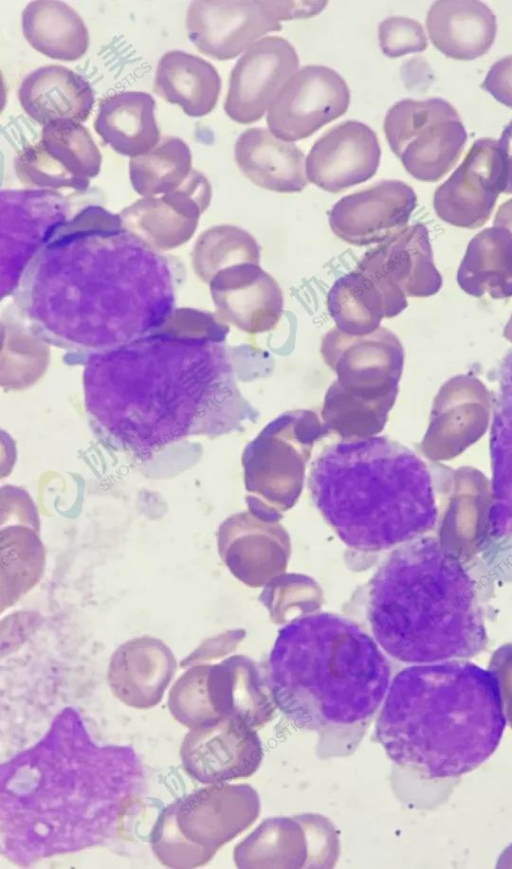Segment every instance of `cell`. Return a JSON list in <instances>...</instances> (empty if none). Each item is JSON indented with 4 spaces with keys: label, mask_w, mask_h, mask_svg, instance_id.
<instances>
[{
    "label": "cell",
    "mask_w": 512,
    "mask_h": 869,
    "mask_svg": "<svg viewBox=\"0 0 512 869\" xmlns=\"http://www.w3.org/2000/svg\"><path fill=\"white\" fill-rule=\"evenodd\" d=\"M192 154L179 137H166L156 147L129 161V177L134 190L153 197L179 188L191 174Z\"/></svg>",
    "instance_id": "obj_34"
},
{
    "label": "cell",
    "mask_w": 512,
    "mask_h": 869,
    "mask_svg": "<svg viewBox=\"0 0 512 869\" xmlns=\"http://www.w3.org/2000/svg\"><path fill=\"white\" fill-rule=\"evenodd\" d=\"M1 504V516L13 518L1 529V610L10 607L40 579L45 553L38 536L39 526L31 500L17 498ZM8 522V521H7Z\"/></svg>",
    "instance_id": "obj_25"
},
{
    "label": "cell",
    "mask_w": 512,
    "mask_h": 869,
    "mask_svg": "<svg viewBox=\"0 0 512 869\" xmlns=\"http://www.w3.org/2000/svg\"><path fill=\"white\" fill-rule=\"evenodd\" d=\"M469 295L494 299L512 296V230L504 225L482 230L471 239L457 272Z\"/></svg>",
    "instance_id": "obj_32"
},
{
    "label": "cell",
    "mask_w": 512,
    "mask_h": 869,
    "mask_svg": "<svg viewBox=\"0 0 512 869\" xmlns=\"http://www.w3.org/2000/svg\"><path fill=\"white\" fill-rule=\"evenodd\" d=\"M380 159L375 132L364 123L348 120L314 143L306 158V176L319 188L339 193L372 178Z\"/></svg>",
    "instance_id": "obj_21"
},
{
    "label": "cell",
    "mask_w": 512,
    "mask_h": 869,
    "mask_svg": "<svg viewBox=\"0 0 512 869\" xmlns=\"http://www.w3.org/2000/svg\"><path fill=\"white\" fill-rule=\"evenodd\" d=\"M234 158L251 182L267 190L300 192L309 182L304 153L266 128L253 127L242 132L235 143Z\"/></svg>",
    "instance_id": "obj_28"
},
{
    "label": "cell",
    "mask_w": 512,
    "mask_h": 869,
    "mask_svg": "<svg viewBox=\"0 0 512 869\" xmlns=\"http://www.w3.org/2000/svg\"><path fill=\"white\" fill-rule=\"evenodd\" d=\"M22 31L30 46L52 59L76 61L89 48V32L83 19L62 1L28 3L22 12Z\"/></svg>",
    "instance_id": "obj_33"
},
{
    "label": "cell",
    "mask_w": 512,
    "mask_h": 869,
    "mask_svg": "<svg viewBox=\"0 0 512 869\" xmlns=\"http://www.w3.org/2000/svg\"><path fill=\"white\" fill-rule=\"evenodd\" d=\"M506 723L490 669L456 660L414 664L391 680L375 739L396 766L428 780L445 779L484 763Z\"/></svg>",
    "instance_id": "obj_4"
},
{
    "label": "cell",
    "mask_w": 512,
    "mask_h": 869,
    "mask_svg": "<svg viewBox=\"0 0 512 869\" xmlns=\"http://www.w3.org/2000/svg\"><path fill=\"white\" fill-rule=\"evenodd\" d=\"M384 132L406 171L424 182L444 177L467 142L458 112L442 98L398 101L386 113Z\"/></svg>",
    "instance_id": "obj_11"
},
{
    "label": "cell",
    "mask_w": 512,
    "mask_h": 869,
    "mask_svg": "<svg viewBox=\"0 0 512 869\" xmlns=\"http://www.w3.org/2000/svg\"><path fill=\"white\" fill-rule=\"evenodd\" d=\"M350 104V90L333 69L304 66L279 91L270 105L266 121L280 140L293 142L342 116Z\"/></svg>",
    "instance_id": "obj_15"
},
{
    "label": "cell",
    "mask_w": 512,
    "mask_h": 869,
    "mask_svg": "<svg viewBox=\"0 0 512 869\" xmlns=\"http://www.w3.org/2000/svg\"><path fill=\"white\" fill-rule=\"evenodd\" d=\"M330 433L314 411L280 414L243 451L247 490L270 506L290 507L301 492L315 442Z\"/></svg>",
    "instance_id": "obj_9"
},
{
    "label": "cell",
    "mask_w": 512,
    "mask_h": 869,
    "mask_svg": "<svg viewBox=\"0 0 512 869\" xmlns=\"http://www.w3.org/2000/svg\"><path fill=\"white\" fill-rule=\"evenodd\" d=\"M407 305V298L357 266L339 277L327 295V308L336 327L353 336L376 331L384 318L397 316Z\"/></svg>",
    "instance_id": "obj_26"
},
{
    "label": "cell",
    "mask_w": 512,
    "mask_h": 869,
    "mask_svg": "<svg viewBox=\"0 0 512 869\" xmlns=\"http://www.w3.org/2000/svg\"><path fill=\"white\" fill-rule=\"evenodd\" d=\"M247 667L231 658L189 668L170 690L172 715L190 728L228 719L244 720L256 729L264 726L276 707Z\"/></svg>",
    "instance_id": "obj_10"
},
{
    "label": "cell",
    "mask_w": 512,
    "mask_h": 869,
    "mask_svg": "<svg viewBox=\"0 0 512 869\" xmlns=\"http://www.w3.org/2000/svg\"><path fill=\"white\" fill-rule=\"evenodd\" d=\"M426 27L433 45L457 60L487 53L497 33L495 14L477 0L436 1L427 13Z\"/></svg>",
    "instance_id": "obj_29"
},
{
    "label": "cell",
    "mask_w": 512,
    "mask_h": 869,
    "mask_svg": "<svg viewBox=\"0 0 512 869\" xmlns=\"http://www.w3.org/2000/svg\"><path fill=\"white\" fill-rule=\"evenodd\" d=\"M155 100L142 91L110 95L99 104L94 129L115 152L130 158L147 153L160 140Z\"/></svg>",
    "instance_id": "obj_30"
},
{
    "label": "cell",
    "mask_w": 512,
    "mask_h": 869,
    "mask_svg": "<svg viewBox=\"0 0 512 869\" xmlns=\"http://www.w3.org/2000/svg\"><path fill=\"white\" fill-rule=\"evenodd\" d=\"M382 52L389 58H397L424 51L428 46L423 26L406 17H389L378 27Z\"/></svg>",
    "instance_id": "obj_36"
},
{
    "label": "cell",
    "mask_w": 512,
    "mask_h": 869,
    "mask_svg": "<svg viewBox=\"0 0 512 869\" xmlns=\"http://www.w3.org/2000/svg\"><path fill=\"white\" fill-rule=\"evenodd\" d=\"M510 167L496 140L474 142L463 162L434 193L433 206L443 221L477 228L490 218L499 194L508 193Z\"/></svg>",
    "instance_id": "obj_14"
},
{
    "label": "cell",
    "mask_w": 512,
    "mask_h": 869,
    "mask_svg": "<svg viewBox=\"0 0 512 869\" xmlns=\"http://www.w3.org/2000/svg\"><path fill=\"white\" fill-rule=\"evenodd\" d=\"M507 329H508L509 332L512 334V317H511V319H510V321H509V323H508Z\"/></svg>",
    "instance_id": "obj_40"
},
{
    "label": "cell",
    "mask_w": 512,
    "mask_h": 869,
    "mask_svg": "<svg viewBox=\"0 0 512 869\" xmlns=\"http://www.w3.org/2000/svg\"><path fill=\"white\" fill-rule=\"evenodd\" d=\"M357 267L375 275L406 298L428 297L442 286L428 230L421 223L404 227L367 251Z\"/></svg>",
    "instance_id": "obj_23"
},
{
    "label": "cell",
    "mask_w": 512,
    "mask_h": 869,
    "mask_svg": "<svg viewBox=\"0 0 512 869\" xmlns=\"http://www.w3.org/2000/svg\"><path fill=\"white\" fill-rule=\"evenodd\" d=\"M417 205L407 183L382 180L338 200L328 214L332 232L355 246L382 243L406 227Z\"/></svg>",
    "instance_id": "obj_20"
},
{
    "label": "cell",
    "mask_w": 512,
    "mask_h": 869,
    "mask_svg": "<svg viewBox=\"0 0 512 869\" xmlns=\"http://www.w3.org/2000/svg\"><path fill=\"white\" fill-rule=\"evenodd\" d=\"M309 488L323 518L353 550L399 546L435 522L423 463L384 436L342 440L324 448L312 463Z\"/></svg>",
    "instance_id": "obj_6"
},
{
    "label": "cell",
    "mask_w": 512,
    "mask_h": 869,
    "mask_svg": "<svg viewBox=\"0 0 512 869\" xmlns=\"http://www.w3.org/2000/svg\"><path fill=\"white\" fill-rule=\"evenodd\" d=\"M175 670L176 661L168 646L143 636L125 642L114 652L108 682L125 704L148 708L161 700Z\"/></svg>",
    "instance_id": "obj_24"
},
{
    "label": "cell",
    "mask_w": 512,
    "mask_h": 869,
    "mask_svg": "<svg viewBox=\"0 0 512 869\" xmlns=\"http://www.w3.org/2000/svg\"><path fill=\"white\" fill-rule=\"evenodd\" d=\"M481 88L512 109V55L499 59L490 67Z\"/></svg>",
    "instance_id": "obj_38"
},
{
    "label": "cell",
    "mask_w": 512,
    "mask_h": 869,
    "mask_svg": "<svg viewBox=\"0 0 512 869\" xmlns=\"http://www.w3.org/2000/svg\"><path fill=\"white\" fill-rule=\"evenodd\" d=\"M101 163V153L86 127L57 121L43 126L41 139L18 153L14 167L26 185L84 191Z\"/></svg>",
    "instance_id": "obj_12"
},
{
    "label": "cell",
    "mask_w": 512,
    "mask_h": 869,
    "mask_svg": "<svg viewBox=\"0 0 512 869\" xmlns=\"http://www.w3.org/2000/svg\"><path fill=\"white\" fill-rule=\"evenodd\" d=\"M298 66L296 50L286 39L267 36L257 40L231 71L225 113L240 124L261 119Z\"/></svg>",
    "instance_id": "obj_18"
},
{
    "label": "cell",
    "mask_w": 512,
    "mask_h": 869,
    "mask_svg": "<svg viewBox=\"0 0 512 869\" xmlns=\"http://www.w3.org/2000/svg\"><path fill=\"white\" fill-rule=\"evenodd\" d=\"M89 206L56 228L52 248L89 283L39 252L24 275L30 318L50 341L106 351L161 326L172 313L168 262L115 215Z\"/></svg>",
    "instance_id": "obj_2"
},
{
    "label": "cell",
    "mask_w": 512,
    "mask_h": 869,
    "mask_svg": "<svg viewBox=\"0 0 512 869\" xmlns=\"http://www.w3.org/2000/svg\"><path fill=\"white\" fill-rule=\"evenodd\" d=\"M339 840L331 822L318 815L265 820L237 848L240 868L330 867Z\"/></svg>",
    "instance_id": "obj_13"
},
{
    "label": "cell",
    "mask_w": 512,
    "mask_h": 869,
    "mask_svg": "<svg viewBox=\"0 0 512 869\" xmlns=\"http://www.w3.org/2000/svg\"><path fill=\"white\" fill-rule=\"evenodd\" d=\"M153 91L165 101L177 104L190 117H202L216 106L221 78L203 58L180 50L165 53L159 60Z\"/></svg>",
    "instance_id": "obj_31"
},
{
    "label": "cell",
    "mask_w": 512,
    "mask_h": 869,
    "mask_svg": "<svg viewBox=\"0 0 512 869\" xmlns=\"http://www.w3.org/2000/svg\"><path fill=\"white\" fill-rule=\"evenodd\" d=\"M185 25L196 48L221 61L235 58L262 35L282 27L275 1H193Z\"/></svg>",
    "instance_id": "obj_16"
},
{
    "label": "cell",
    "mask_w": 512,
    "mask_h": 869,
    "mask_svg": "<svg viewBox=\"0 0 512 869\" xmlns=\"http://www.w3.org/2000/svg\"><path fill=\"white\" fill-rule=\"evenodd\" d=\"M259 812V796L250 785L212 784L166 811L157 826L156 852L167 865L202 864L252 825Z\"/></svg>",
    "instance_id": "obj_8"
},
{
    "label": "cell",
    "mask_w": 512,
    "mask_h": 869,
    "mask_svg": "<svg viewBox=\"0 0 512 869\" xmlns=\"http://www.w3.org/2000/svg\"><path fill=\"white\" fill-rule=\"evenodd\" d=\"M263 755L257 729L241 719L191 728L181 748L187 772L211 785L251 776Z\"/></svg>",
    "instance_id": "obj_17"
},
{
    "label": "cell",
    "mask_w": 512,
    "mask_h": 869,
    "mask_svg": "<svg viewBox=\"0 0 512 869\" xmlns=\"http://www.w3.org/2000/svg\"><path fill=\"white\" fill-rule=\"evenodd\" d=\"M216 314L249 334L274 329L283 312L278 282L260 264L239 263L220 270L208 283Z\"/></svg>",
    "instance_id": "obj_22"
},
{
    "label": "cell",
    "mask_w": 512,
    "mask_h": 869,
    "mask_svg": "<svg viewBox=\"0 0 512 869\" xmlns=\"http://www.w3.org/2000/svg\"><path fill=\"white\" fill-rule=\"evenodd\" d=\"M226 336L185 311L172 312L148 335L90 357L87 409L138 454L189 435L242 431L259 413L237 388Z\"/></svg>",
    "instance_id": "obj_1"
},
{
    "label": "cell",
    "mask_w": 512,
    "mask_h": 869,
    "mask_svg": "<svg viewBox=\"0 0 512 869\" xmlns=\"http://www.w3.org/2000/svg\"><path fill=\"white\" fill-rule=\"evenodd\" d=\"M192 262L199 278L209 283L220 270L239 264H260V247L255 238L233 225L214 226L196 241Z\"/></svg>",
    "instance_id": "obj_35"
},
{
    "label": "cell",
    "mask_w": 512,
    "mask_h": 869,
    "mask_svg": "<svg viewBox=\"0 0 512 869\" xmlns=\"http://www.w3.org/2000/svg\"><path fill=\"white\" fill-rule=\"evenodd\" d=\"M25 113L40 125L57 121L81 123L88 119L95 102L90 83L61 65H46L29 73L18 90Z\"/></svg>",
    "instance_id": "obj_27"
},
{
    "label": "cell",
    "mask_w": 512,
    "mask_h": 869,
    "mask_svg": "<svg viewBox=\"0 0 512 869\" xmlns=\"http://www.w3.org/2000/svg\"><path fill=\"white\" fill-rule=\"evenodd\" d=\"M207 178L192 170L176 190L143 197L120 214L122 227L153 249L167 250L188 241L211 201Z\"/></svg>",
    "instance_id": "obj_19"
},
{
    "label": "cell",
    "mask_w": 512,
    "mask_h": 869,
    "mask_svg": "<svg viewBox=\"0 0 512 869\" xmlns=\"http://www.w3.org/2000/svg\"><path fill=\"white\" fill-rule=\"evenodd\" d=\"M489 669L498 682L506 722L512 728V644L493 654Z\"/></svg>",
    "instance_id": "obj_37"
},
{
    "label": "cell",
    "mask_w": 512,
    "mask_h": 869,
    "mask_svg": "<svg viewBox=\"0 0 512 869\" xmlns=\"http://www.w3.org/2000/svg\"><path fill=\"white\" fill-rule=\"evenodd\" d=\"M368 618L381 649L412 665L469 658L487 644L470 571L430 538L404 543L383 562L371 581Z\"/></svg>",
    "instance_id": "obj_5"
},
{
    "label": "cell",
    "mask_w": 512,
    "mask_h": 869,
    "mask_svg": "<svg viewBox=\"0 0 512 869\" xmlns=\"http://www.w3.org/2000/svg\"><path fill=\"white\" fill-rule=\"evenodd\" d=\"M391 683L373 636L331 613L294 619L278 633L268 662L270 696L297 728L317 734L321 758L352 754Z\"/></svg>",
    "instance_id": "obj_3"
},
{
    "label": "cell",
    "mask_w": 512,
    "mask_h": 869,
    "mask_svg": "<svg viewBox=\"0 0 512 869\" xmlns=\"http://www.w3.org/2000/svg\"><path fill=\"white\" fill-rule=\"evenodd\" d=\"M497 143L510 167L511 180L508 193H512V121L506 126Z\"/></svg>",
    "instance_id": "obj_39"
},
{
    "label": "cell",
    "mask_w": 512,
    "mask_h": 869,
    "mask_svg": "<svg viewBox=\"0 0 512 869\" xmlns=\"http://www.w3.org/2000/svg\"><path fill=\"white\" fill-rule=\"evenodd\" d=\"M320 352L337 375L321 410L326 427L343 440L381 433L396 401L404 365L398 337L382 326L364 336L349 335L335 326L323 337Z\"/></svg>",
    "instance_id": "obj_7"
}]
</instances>
